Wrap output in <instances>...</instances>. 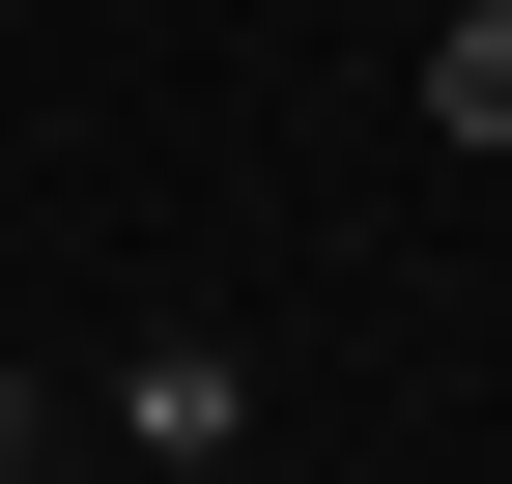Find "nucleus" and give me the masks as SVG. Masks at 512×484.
Masks as SVG:
<instances>
[{
    "mask_svg": "<svg viewBox=\"0 0 512 484\" xmlns=\"http://www.w3.org/2000/svg\"><path fill=\"white\" fill-rule=\"evenodd\" d=\"M86 456H143V484H228V456H256V371H228V342H114Z\"/></svg>",
    "mask_w": 512,
    "mask_h": 484,
    "instance_id": "f257e3e1",
    "label": "nucleus"
},
{
    "mask_svg": "<svg viewBox=\"0 0 512 484\" xmlns=\"http://www.w3.org/2000/svg\"><path fill=\"white\" fill-rule=\"evenodd\" d=\"M427 143H512V0H456V29H427Z\"/></svg>",
    "mask_w": 512,
    "mask_h": 484,
    "instance_id": "f03ea898",
    "label": "nucleus"
},
{
    "mask_svg": "<svg viewBox=\"0 0 512 484\" xmlns=\"http://www.w3.org/2000/svg\"><path fill=\"white\" fill-rule=\"evenodd\" d=\"M57 428H86V399H29V371H0V484H29V456H57Z\"/></svg>",
    "mask_w": 512,
    "mask_h": 484,
    "instance_id": "7ed1b4c3",
    "label": "nucleus"
}]
</instances>
